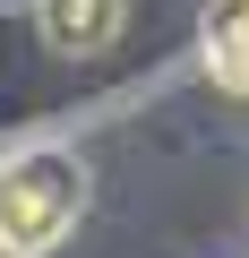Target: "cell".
Segmentation results:
<instances>
[{"mask_svg":"<svg viewBox=\"0 0 249 258\" xmlns=\"http://www.w3.org/2000/svg\"><path fill=\"white\" fill-rule=\"evenodd\" d=\"M86 215V164L69 147H26L0 164V258H52Z\"/></svg>","mask_w":249,"mask_h":258,"instance_id":"6da1fadb","label":"cell"},{"mask_svg":"<svg viewBox=\"0 0 249 258\" xmlns=\"http://www.w3.org/2000/svg\"><path fill=\"white\" fill-rule=\"evenodd\" d=\"M129 0H35V26L52 52H112Z\"/></svg>","mask_w":249,"mask_h":258,"instance_id":"7a4b0ae2","label":"cell"},{"mask_svg":"<svg viewBox=\"0 0 249 258\" xmlns=\"http://www.w3.org/2000/svg\"><path fill=\"white\" fill-rule=\"evenodd\" d=\"M206 78L223 95H249V0L206 18Z\"/></svg>","mask_w":249,"mask_h":258,"instance_id":"3957f363","label":"cell"},{"mask_svg":"<svg viewBox=\"0 0 249 258\" xmlns=\"http://www.w3.org/2000/svg\"><path fill=\"white\" fill-rule=\"evenodd\" d=\"M215 9H240V0H215Z\"/></svg>","mask_w":249,"mask_h":258,"instance_id":"277c9868","label":"cell"}]
</instances>
